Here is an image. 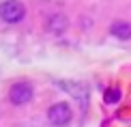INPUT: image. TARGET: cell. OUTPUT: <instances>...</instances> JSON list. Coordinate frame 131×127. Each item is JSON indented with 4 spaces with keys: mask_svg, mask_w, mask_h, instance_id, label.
<instances>
[{
    "mask_svg": "<svg viewBox=\"0 0 131 127\" xmlns=\"http://www.w3.org/2000/svg\"><path fill=\"white\" fill-rule=\"evenodd\" d=\"M26 17V7L19 0H4L0 2V19L7 24H19Z\"/></svg>",
    "mask_w": 131,
    "mask_h": 127,
    "instance_id": "obj_1",
    "label": "cell"
},
{
    "mask_svg": "<svg viewBox=\"0 0 131 127\" xmlns=\"http://www.w3.org/2000/svg\"><path fill=\"white\" fill-rule=\"evenodd\" d=\"M32 95H35L32 84H30V82H26V80H21V82H15V84L11 86L9 101L13 103V106H26L28 101H32Z\"/></svg>",
    "mask_w": 131,
    "mask_h": 127,
    "instance_id": "obj_2",
    "label": "cell"
},
{
    "mask_svg": "<svg viewBox=\"0 0 131 127\" xmlns=\"http://www.w3.org/2000/svg\"><path fill=\"white\" fill-rule=\"evenodd\" d=\"M47 119H50V125H54V127H67L71 123V119H73V112L64 101H58L54 106H50Z\"/></svg>",
    "mask_w": 131,
    "mask_h": 127,
    "instance_id": "obj_3",
    "label": "cell"
},
{
    "mask_svg": "<svg viewBox=\"0 0 131 127\" xmlns=\"http://www.w3.org/2000/svg\"><path fill=\"white\" fill-rule=\"evenodd\" d=\"M67 17L60 13H54L50 15V19H47V32H54V35H62L64 30H67Z\"/></svg>",
    "mask_w": 131,
    "mask_h": 127,
    "instance_id": "obj_4",
    "label": "cell"
},
{
    "mask_svg": "<svg viewBox=\"0 0 131 127\" xmlns=\"http://www.w3.org/2000/svg\"><path fill=\"white\" fill-rule=\"evenodd\" d=\"M110 32L116 37V39L127 41V39H131V24H129V22H114Z\"/></svg>",
    "mask_w": 131,
    "mask_h": 127,
    "instance_id": "obj_5",
    "label": "cell"
},
{
    "mask_svg": "<svg viewBox=\"0 0 131 127\" xmlns=\"http://www.w3.org/2000/svg\"><path fill=\"white\" fill-rule=\"evenodd\" d=\"M60 86L64 88V91H69L73 97H78L80 101H82V106H86V91H84V86H82V84L71 86V82H60Z\"/></svg>",
    "mask_w": 131,
    "mask_h": 127,
    "instance_id": "obj_6",
    "label": "cell"
},
{
    "mask_svg": "<svg viewBox=\"0 0 131 127\" xmlns=\"http://www.w3.org/2000/svg\"><path fill=\"white\" fill-rule=\"evenodd\" d=\"M103 99H105V103H118V101H121V91H118L116 86L107 88L105 95H103Z\"/></svg>",
    "mask_w": 131,
    "mask_h": 127,
    "instance_id": "obj_7",
    "label": "cell"
}]
</instances>
